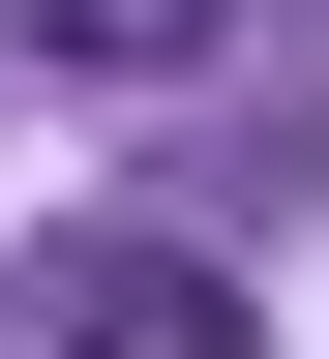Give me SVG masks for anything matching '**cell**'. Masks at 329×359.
I'll use <instances>...</instances> for the list:
<instances>
[{
	"label": "cell",
	"instance_id": "1",
	"mask_svg": "<svg viewBox=\"0 0 329 359\" xmlns=\"http://www.w3.org/2000/svg\"><path fill=\"white\" fill-rule=\"evenodd\" d=\"M30 359H269V330H240V269L180 210H60L30 240Z\"/></svg>",
	"mask_w": 329,
	"mask_h": 359
},
{
	"label": "cell",
	"instance_id": "2",
	"mask_svg": "<svg viewBox=\"0 0 329 359\" xmlns=\"http://www.w3.org/2000/svg\"><path fill=\"white\" fill-rule=\"evenodd\" d=\"M30 60H210V0H30Z\"/></svg>",
	"mask_w": 329,
	"mask_h": 359
}]
</instances>
